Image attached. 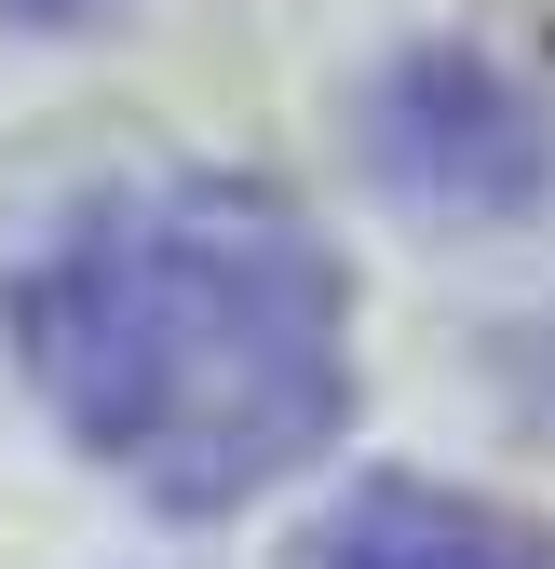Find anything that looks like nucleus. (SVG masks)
<instances>
[{
  "instance_id": "nucleus-1",
  "label": "nucleus",
  "mask_w": 555,
  "mask_h": 569,
  "mask_svg": "<svg viewBox=\"0 0 555 569\" xmlns=\"http://www.w3.org/2000/svg\"><path fill=\"white\" fill-rule=\"evenodd\" d=\"M14 352L41 407L163 516L285 488L353 407V299L325 231L203 163L95 190L14 271Z\"/></svg>"
},
{
  "instance_id": "nucleus-2",
  "label": "nucleus",
  "mask_w": 555,
  "mask_h": 569,
  "mask_svg": "<svg viewBox=\"0 0 555 569\" xmlns=\"http://www.w3.org/2000/svg\"><path fill=\"white\" fill-rule=\"evenodd\" d=\"M366 150L406 203H447V218H502V203H542L555 122L528 82H502L488 54H406L393 82L366 96Z\"/></svg>"
},
{
  "instance_id": "nucleus-4",
  "label": "nucleus",
  "mask_w": 555,
  "mask_h": 569,
  "mask_svg": "<svg viewBox=\"0 0 555 569\" xmlns=\"http://www.w3.org/2000/svg\"><path fill=\"white\" fill-rule=\"evenodd\" d=\"M0 14H28V28H68V14H95V0H0Z\"/></svg>"
},
{
  "instance_id": "nucleus-3",
  "label": "nucleus",
  "mask_w": 555,
  "mask_h": 569,
  "mask_svg": "<svg viewBox=\"0 0 555 569\" xmlns=\"http://www.w3.org/2000/svg\"><path fill=\"white\" fill-rule=\"evenodd\" d=\"M299 569H555V542L528 516H502V502L434 488V475H380V488H353L325 516V542Z\"/></svg>"
}]
</instances>
